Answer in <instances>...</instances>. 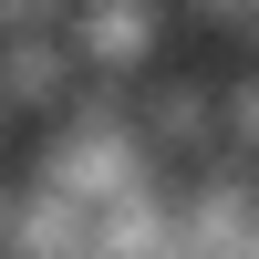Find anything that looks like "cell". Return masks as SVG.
<instances>
[{"label":"cell","instance_id":"6da1fadb","mask_svg":"<svg viewBox=\"0 0 259 259\" xmlns=\"http://www.w3.org/2000/svg\"><path fill=\"white\" fill-rule=\"evenodd\" d=\"M62 41L83 52V73L145 83V73H156V52H166V0H73Z\"/></svg>","mask_w":259,"mask_h":259},{"label":"cell","instance_id":"7a4b0ae2","mask_svg":"<svg viewBox=\"0 0 259 259\" xmlns=\"http://www.w3.org/2000/svg\"><path fill=\"white\" fill-rule=\"evenodd\" d=\"M135 135L156 145L166 166H207V156H228V135H218V83H197V73H145L135 83Z\"/></svg>","mask_w":259,"mask_h":259},{"label":"cell","instance_id":"3957f363","mask_svg":"<svg viewBox=\"0 0 259 259\" xmlns=\"http://www.w3.org/2000/svg\"><path fill=\"white\" fill-rule=\"evenodd\" d=\"M83 52L62 31H11L0 41V104H11L21 124H52V114H73V94H83Z\"/></svg>","mask_w":259,"mask_h":259},{"label":"cell","instance_id":"277c9868","mask_svg":"<svg viewBox=\"0 0 259 259\" xmlns=\"http://www.w3.org/2000/svg\"><path fill=\"white\" fill-rule=\"evenodd\" d=\"M218 135H228V156H249V166H259V62L218 83Z\"/></svg>","mask_w":259,"mask_h":259},{"label":"cell","instance_id":"5b68a950","mask_svg":"<svg viewBox=\"0 0 259 259\" xmlns=\"http://www.w3.org/2000/svg\"><path fill=\"white\" fill-rule=\"evenodd\" d=\"M73 0H0V31H62Z\"/></svg>","mask_w":259,"mask_h":259},{"label":"cell","instance_id":"8992f818","mask_svg":"<svg viewBox=\"0 0 259 259\" xmlns=\"http://www.w3.org/2000/svg\"><path fill=\"white\" fill-rule=\"evenodd\" d=\"M187 11H197V21H228V31H239V21L259 11V0H187Z\"/></svg>","mask_w":259,"mask_h":259},{"label":"cell","instance_id":"52a82bcc","mask_svg":"<svg viewBox=\"0 0 259 259\" xmlns=\"http://www.w3.org/2000/svg\"><path fill=\"white\" fill-rule=\"evenodd\" d=\"M11 124H21V114H11V104H0V156H11Z\"/></svg>","mask_w":259,"mask_h":259},{"label":"cell","instance_id":"ba28073f","mask_svg":"<svg viewBox=\"0 0 259 259\" xmlns=\"http://www.w3.org/2000/svg\"><path fill=\"white\" fill-rule=\"evenodd\" d=\"M239 41H249V52H259V11H249V21H239Z\"/></svg>","mask_w":259,"mask_h":259},{"label":"cell","instance_id":"9c48e42d","mask_svg":"<svg viewBox=\"0 0 259 259\" xmlns=\"http://www.w3.org/2000/svg\"><path fill=\"white\" fill-rule=\"evenodd\" d=\"M0 41H11V31H0Z\"/></svg>","mask_w":259,"mask_h":259}]
</instances>
